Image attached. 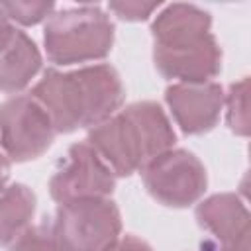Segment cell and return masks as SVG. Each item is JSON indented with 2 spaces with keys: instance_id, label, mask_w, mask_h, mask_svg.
<instances>
[{
  "instance_id": "obj_1",
  "label": "cell",
  "mask_w": 251,
  "mask_h": 251,
  "mask_svg": "<svg viewBox=\"0 0 251 251\" xmlns=\"http://www.w3.org/2000/svg\"><path fill=\"white\" fill-rule=\"evenodd\" d=\"M31 96L47 112L57 133H71L112 118L124 102V86L110 65L82 67L71 73L47 69Z\"/></svg>"
},
{
  "instance_id": "obj_2",
  "label": "cell",
  "mask_w": 251,
  "mask_h": 251,
  "mask_svg": "<svg viewBox=\"0 0 251 251\" xmlns=\"http://www.w3.org/2000/svg\"><path fill=\"white\" fill-rule=\"evenodd\" d=\"M86 143L120 176H129L151 159L169 151L175 131L155 102H137L94 126Z\"/></svg>"
},
{
  "instance_id": "obj_3",
  "label": "cell",
  "mask_w": 251,
  "mask_h": 251,
  "mask_svg": "<svg viewBox=\"0 0 251 251\" xmlns=\"http://www.w3.org/2000/svg\"><path fill=\"white\" fill-rule=\"evenodd\" d=\"M45 51L55 65L104 59L114 41V24L98 6L69 8L49 16L45 24Z\"/></svg>"
},
{
  "instance_id": "obj_4",
  "label": "cell",
  "mask_w": 251,
  "mask_h": 251,
  "mask_svg": "<svg viewBox=\"0 0 251 251\" xmlns=\"http://www.w3.org/2000/svg\"><path fill=\"white\" fill-rule=\"evenodd\" d=\"M61 251H110L118 241L122 222L108 198H80L63 202L51 222Z\"/></svg>"
},
{
  "instance_id": "obj_5",
  "label": "cell",
  "mask_w": 251,
  "mask_h": 251,
  "mask_svg": "<svg viewBox=\"0 0 251 251\" xmlns=\"http://www.w3.org/2000/svg\"><path fill=\"white\" fill-rule=\"evenodd\" d=\"M55 133L51 118L31 94H18L0 104V145L12 161L37 159L49 149Z\"/></svg>"
},
{
  "instance_id": "obj_6",
  "label": "cell",
  "mask_w": 251,
  "mask_h": 251,
  "mask_svg": "<svg viewBox=\"0 0 251 251\" xmlns=\"http://www.w3.org/2000/svg\"><path fill=\"white\" fill-rule=\"evenodd\" d=\"M147 192L165 206L184 208L206 190V171L188 151H165L141 169Z\"/></svg>"
},
{
  "instance_id": "obj_7",
  "label": "cell",
  "mask_w": 251,
  "mask_h": 251,
  "mask_svg": "<svg viewBox=\"0 0 251 251\" xmlns=\"http://www.w3.org/2000/svg\"><path fill=\"white\" fill-rule=\"evenodd\" d=\"M114 184V173L102 157L88 143H75L51 176L49 192L53 200L63 204L80 198H106Z\"/></svg>"
},
{
  "instance_id": "obj_8",
  "label": "cell",
  "mask_w": 251,
  "mask_h": 251,
  "mask_svg": "<svg viewBox=\"0 0 251 251\" xmlns=\"http://www.w3.org/2000/svg\"><path fill=\"white\" fill-rule=\"evenodd\" d=\"M153 59L163 76L178 78L184 84H204L222 67V51L212 33L178 43L155 45Z\"/></svg>"
},
{
  "instance_id": "obj_9",
  "label": "cell",
  "mask_w": 251,
  "mask_h": 251,
  "mask_svg": "<svg viewBox=\"0 0 251 251\" xmlns=\"http://www.w3.org/2000/svg\"><path fill=\"white\" fill-rule=\"evenodd\" d=\"M165 98L175 122L186 135H200L210 131L216 126L224 104L222 86L216 82H178L167 88Z\"/></svg>"
},
{
  "instance_id": "obj_10",
  "label": "cell",
  "mask_w": 251,
  "mask_h": 251,
  "mask_svg": "<svg viewBox=\"0 0 251 251\" xmlns=\"http://www.w3.org/2000/svg\"><path fill=\"white\" fill-rule=\"evenodd\" d=\"M202 229L218 241V251H249V212L235 194H216L196 208Z\"/></svg>"
},
{
  "instance_id": "obj_11",
  "label": "cell",
  "mask_w": 251,
  "mask_h": 251,
  "mask_svg": "<svg viewBox=\"0 0 251 251\" xmlns=\"http://www.w3.org/2000/svg\"><path fill=\"white\" fill-rule=\"evenodd\" d=\"M41 67V55L24 31H16L6 47L0 49V90L18 92L29 84Z\"/></svg>"
},
{
  "instance_id": "obj_12",
  "label": "cell",
  "mask_w": 251,
  "mask_h": 251,
  "mask_svg": "<svg viewBox=\"0 0 251 251\" xmlns=\"http://www.w3.org/2000/svg\"><path fill=\"white\" fill-rule=\"evenodd\" d=\"M210 29V14L190 4L167 6L151 25L155 45L178 43L206 35Z\"/></svg>"
},
{
  "instance_id": "obj_13",
  "label": "cell",
  "mask_w": 251,
  "mask_h": 251,
  "mask_svg": "<svg viewBox=\"0 0 251 251\" xmlns=\"http://www.w3.org/2000/svg\"><path fill=\"white\" fill-rule=\"evenodd\" d=\"M35 194L25 184H12L0 192V245L12 243L29 224Z\"/></svg>"
},
{
  "instance_id": "obj_14",
  "label": "cell",
  "mask_w": 251,
  "mask_h": 251,
  "mask_svg": "<svg viewBox=\"0 0 251 251\" xmlns=\"http://www.w3.org/2000/svg\"><path fill=\"white\" fill-rule=\"evenodd\" d=\"M249 80L243 78L229 86L227 94V124L237 135L249 133Z\"/></svg>"
},
{
  "instance_id": "obj_15",
  "label": "cell",
  "mask_w": 251,
  "mask_h": 251,
  "mask_svg": "<svg viewBox=\"0 0 251 251\" xmlns=\"http://www.w3.org/2000/svg\"><path fill=\"white\" fill-rule=\"evenodd\" d=\"M10 251H61L53 235L51 224L43 222L39 226H27L14 241Z\"/></svg>"
},
{
  "instance_id": "obj_16",
  "label": "cell",
  "mask_w": 251,
  "mask_h": 251,
  "mask_svg": "<svg viewBox=\"0 0 251 251\" xmlns=\"http://www.w3.org/2000/svg\"><path fill=\"white\" fill-rule=\"evenodd\" d=\"M53 2H2L0 10L6 18L16 20L22 25H35L53 12Z\"/></svg>"
},
{
  "instance_id": "obj_17",
  "label": "cell",
  "mask_w": 251,
  "mask_h": 251,
  "mask_svg": "<svg viewBox=\"0 0 251 251\" xmlns=\"http://www.w3.org/2000/svg\"><path fill=\"white\" fill-rule=\"evenodd\" d=\"M159 6V2H110L108 8L120 18V20H126V22H141V20H147L149 14Z\"/></svg>"
},
{
  "instance_id": "obj_18",
  "label": "cell",
  "mask_w": 251,
  "mask_h": 251,
  "mask_svg": "<svg viewBox=\"0 0 251 251\" xmlns=\"http://www.w3.org/2000/svg\"><path fill=\"white\" fill-rule=\"evenodd\" d=\"M110 251H153V249L135 235H126L124 239H118Z\"/></svg>"
},
{
  "instance_id": "obj_19",
  "label": "cell",
  "mask_w": 251,
  "mask_h": 251,
  "mask_svg": "<svg viewBox=\"0 0 251 251\" xmlns=\"http://www.w3.org/2000/svg\"><path fill=\"white\" fill-rule=\"evenodd\" d=\"M18 29L8 22V18H6V14L0 10V49L2 47H6L8 43H10V39L14 37V33H16Z\"/></svg>"
},
{
  "instance_id": "obj_20",
  "label": "cell",
  "mask_w": 251,
  "mask_h": 251,
  "mask_svg": "<svg viewBox=\"0 0 251 251\" xmlns=\"http://www.w3.org/2000/svg\"><path fill=\"white\" fill-rule=\"evenodd\" d=\"M8 175H10V163H8V159L0 153V192L4 190V184H6V180H8Z\"/></svg>"
}]
</instances>
